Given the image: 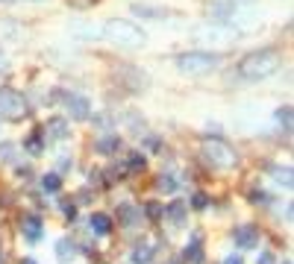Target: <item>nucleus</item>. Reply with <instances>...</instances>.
<instances>
[{
  "label": "nucleus",
  "mask_w": 294,
  "mask_h": 264,
  "mask_svg": "<svg viewBox=\"0 0 294 264\" xmlns=\"http://www.w3.org/2000/svg\"><path fill=\"white\" fill-rule=\"evenodd\" d=\"M6 65V56H3V47H0V67Z\"/></svg>",
  "instance_id": "28"
},
{
  "label": "nucleus",
  "mask_w": 294,
  "mask_h": 264,
  "mask_svg": "<svg viewBox=\"0 0 294 264\" xmlns=\"http://www.w3.org/2000/svg\"><path fill=\"white\" fill-rule=\"evenodd\" d=\"M195 41L197 44H221L227 47L238 38V30L235 24H227V21H203L200 27H195Z\"/></svg>",
  "instance_id": "4"
},
{
  "label": "nucleus",
  "mask_w": 294,
  "mask_h": 264,
  "mask_svg": "<svg viewBox=\"0 0 294 264\" xmlns=\"http://www.w3.org/2000/svg\"><path fill=\"white\" fill-rule=\"evenodd\" d=\"M186 259L192 264H200L203 262V250H200V235L192 238V247H186Z\"/></svg>",
  "instance_id": "14"
},
{
  "label": "nucleus",
  "mask_w": 294,
  "mask_h": 264,
  "mask_svg": "<svg viewBox=\"0 0 294 264\" xmlns=\"http://www.w3.org/2000/svg\"><path fill=\"white\" fill-rule=\"evenodd\" d=\"M100 0H68V6H74V9H92V6H98Z\"/></svg>",
  "instance_id": "22"
},
{
  "label": "nucleus",
  "mask_w": 294,
  "mask_h": 264,
  "mask_svg": "<svg viewBox=\"0 0 294 264\" xmlns=\"http://www.w3.org/2000/svg\"><path fill=\"white\" fill-rule=\"evenodd\" d=\"M132 12L141 15V18H153V21H159V18L168 15L165 9H159V6H147V3H132Z\"/></svg>",
  "instance_id": "10"
},
{
  "label": "nucleus",
  "mask_w": 294,
  "mask_h": 264,
  "mask_svg": "<svg viewBox=\"0 0 294 264\" xmlns=\"http://www.w3.org/2000/svg\"><path fill=\"white\" fill-rule=\"evenodd\" d=\"M283 264H292V262H283Z\"/></svg>",
  "instance_id": "32"
},
{
  "label": "nucleus",
  "mask_w": 294,
  "mask_h": 264,
  "mask_svg": "<svg viewBox=\"0 0 294 264\" xmlns=\"http://www.w3.org/2000/svg\"><path fill=\"white\" fill-rule=\"evenodd\" d=\"M280 67H283V56H280L277 50L265 47V50H253V53L241 56L238 65H235V73H238L244 82H259V79L274 76Z\"/></svg>",
  "instance_id": "1"
},
{
  "label": "nucleus",
  "mask_w": 294,
  "mask_h": 264,
  "mask_svg": "<svg viewBox=\"0 0 294 264\" xmlns=\"http://www.w3.org/2000/svg\"><path fill=\"white\" fill-rule=\"evenodd\" d=\"M224 264H244V259H241V256H227Z\"/></svg>",
  "instance_id": "27"
},
{
  "label": "nucleus",
  "mask_w": 294,
  "mask_h": 264,
  "mask_svg": "<svg viewBox=\"0 0 294 264\" xmlns=\"http://www.w3.org/2000/svg\"><path fill=\"white\" fill-rule=\"evenodd\" d=\"M232 241H235V247L250 250V247L259 244V232L253 229V226H238V229H232Z\"/></svg>",
  "instance_id": "8"
},
{
  "label": "nucleus",
  "mask_w": 294,
  "mask_h": 264,
  "mask_svg": "<svg viewBox=\"0 0 294 264\" xmlns=\"http://www.w3.org/2000/svg\"><path fill=\"white\" fill-rule=\"evenodd\" d=\"M100 35L112 44H121V47H144L147 44V33L135 21H127V18H109L100 27Z\"/></svg>",
  "instance_id": "2"
},
{
  "label": "nucleus",
  "mask_w": 294,
  "mask_h": 264,
  "mask_svg": "<svg viewBox=\"0 0 294 264\" xmlns=\"http://www.w3.org/2000/svg\"><path fill=\"white\" fill-rule=\"evenodd\" d=\"M27 150H30V153H41V141H38V135H33V138L27 141Z\"/></svg>",
  "instance_id": "25"
},
{
  "label": "nucleus",
  "mask_w": 294,
  "mask_h": 264,
  "mask_svg": "<svg viewBox=\"0 0 294 264\" xmlns=\"http://www.w3.org/2000/svg\"><path fill=\"white\" fill-rule=\"evenodd\" d=\"M256 264H274V256L271 253H262L259 259H256Z\"/></svg>",
  "instance_id": "26"
},
{
  "label": "nucleus",
  "mask_w": 294,
  "mask_h": 264,
  "mask_svg": "<svg viewBox=\"0 0 294 264\" xmlns=\"http://www.w3.org/2000/svg\"><path fill=\"white\" fill-rule=\"evenodd\" d=\"M24 232H27V241H38V235H41V217L27 214L24 217Z\"/></svg>",
  "instance_id": "12"
},
{
  "label": "nucleus",
  "mask_w": 294,
  "mask_h": 264,
  "mask_svg": "<svg viewBox=\"0 0 294 264\" xmlns=\"http://www.w3.org/2000/svg\"><path fill=\"white\" fill-rule=\"evenodd\" d=\"M24 264H35V259H24Z\"/></svg>",
  "instance_id": "29"
},
{
  "label": "nucleus",
  "mask_w": 294,
  "mask_h": 264,
  "mask_svg": "<svg viewBox=\"0 0 294 264\" xmlns=\"http://www.w3.org/2000/svg\"><path fill=\"white\" fill-rule=\"evenodd\" d=\"M56 256L68 262V259H74V244H71V238H59L56 241Z\"/></svg>",
  "instance_id": "15"
},
{
  "label": "nucleus",
  "mask_w": 294,
  "mask_h": 264,
  "mask_svg": "<svg viewBox=\"0 0 294 264\" xmlns=\"http://www.w3.org/2000/svg\"><path fill=\"white\" fill-rule=\"evenodd\" d=\"M177 67L189 76H203V73H212L221 67V56L209 53V50H189V53L177 56Z\"/></svg>",
  "instance_id": "3"
},
{
  "label": "nucleus",
  "mask_w": 294,
  "mask_h": 264,
  "mask_svg": "<svg viewBox=\"0 0 294 264\" xmlns=\"http://www.w3.org/2000/svg\"><path fill=\"white\" fill-rule=\"evenodd\" d=\"M59 185H62V179H59L56 173H44V176H41V188H44L47 194H56Z\"/></svg>",
  "instance_id": "17"
},
{
  "label": "nucleus",
  "mask_w": 294,
  "mask_h": 264,
  "mask_svg": "<svg viewBox=\"0 0 294 264\" xmlns=\"http://www.w3.org/2000/svg\"><path fill=\"white\" fill-rule=\"evenodd\" d=\"M30 3H41V0H30Z\"/></svg>",
  "instance_id": "31"
},
{
  "label": "nucleus",
  "mask_w": 294,
  "mask_h": 264,
  "mask_svg": "<svg viewBox=\"0 0 294 264\" xmlns=\"http://www.w3.org/2000/svg\"><path fill=\"white\" fill-rule=\"evenodd\" d=\"M271 173L283 188H292V167H271Z\"/></svg>",
  "instance_id": "16"
},
{
  "label": "nucleus",
  "mask_w": 294,
  "mask_h": 264,
  "mask_svg": "<svg viewBox=\"0 0 294 264\" xmlns=\"http://www.w3.org/2000/svg\"><path fill=\"white\" fill-rule=\"evenodd\" d=\"M65 109L71 118H89L92 115V103H89V97H83V94H65Z\"/></svg>",
  "instance_id": "7"
},
{
  "label": "nucleus",
  "mask_w": 294,
  "mask_h": 264,
  "mask_svg": "<svg viewBox=\"0 0 294 264\" xmlns=\"http://www.w3.org/2000/svg\"><path fill=\"white\" fill-rule=\"evenodd\" d=\"M47 135H53V141H65L68 138V121L65 118H53L47 124Z\"/></svg>",
  "instance_id": "11"
},
{
  "label": "nucleus",
  "mask_w": 294,
  "mask_h": 264,
  "mask_svg": "<svg viewBox=\"0 0 294 264\" xmlns=\"http://www.w3.org/2000/svg\"><path fill=\"white\" fill-rule=\"evenodd\" d=\"M203 156H206L209 162L221 165V167H232L238 162V159H235V150L229 147L227 141H221V138H206V141H203Z\"/></svg>",
  "instance_id": "5"
},
{
  "label": "nucleus",
  "mask_w": 294,
  "mask_h": 264,
  "mask_svg": "<svg viewBox=\"0 0 294 264\" xmlns=\"http://www.w3.org/2000/svg\"><path fill=\"white\" fill-rule=\"evenodd\" d=\"M180 185H177V176H159V191H165V194H174Z\"/></svg>",
  "instance_id": "19"
},
{
  "label": "nucleus",
  "mask_w": 294,
  "mask_h": 264,
  "mask_svg": "<svg viewBox=\"0 0 294 264\" xmlns=\"http://www.w3.org/2000/svg\"><path fill=\"white\" fill-rule=\"evenodd\" d=\"M0 115H6V118H24L27 115L24 94L15 91V88H0Z\"/></svg>",
  "instance_id": "6"
},
{
  "label": "nucleus",
  "mask_w": 294,
  "mask_h": 264,
  "mask_svg": "<svg viewBox=\"0 0 294 264\" xmlns=\"http://www.w3.org/2000/svg\"><path fill=\"white\" fill-rule=\"evenodd\" d=\"M277 121L289 130V127H292V109H289V106H286V109H280V112H277Z\"/></svg>",
  "instance_id": "20"
},
{
  "label": "nucleus",
  "mask_w": 294,
  "mask_h": 264,
  "mask_svg": "<svg viewBox=\"0 0 294 264\" xmlns=\"http://www.w3.org/2000/svg\"><path fill=\"white\" fill-rule=\"evenodd\" d=\"M118 147H121V138H118V135H103L98 144H95V150L103 153V156H106V153H115Z\"/></svg>",
  "instance_id": "13"
},
{
  "label": "nucleus",
  "mask_w": 294,
  "mask_h": 264,
  "mask_svg": "<svg viewBox=\"0 0 294 264\" xmlns=\"http://www.w3.org/2000/svg\"><path fill=\"white\" fill-rule=\"evenodd\" d=\"M89 226L98 232V235H109V232H112V217H109V214H103V211H95V214H92V220H89Z\"/></svg>",
  "instance_id": "9"
},
{
  "label": "nucleus",
  "mask_w": 294,
  "mask_h": 264,
  "mask_svg": "<svg viewBox=\"0 0 294 264\" xmlns=\"http://www.w3.org/2000/svg\"><path fill=\"white\" fill-rule=\"evenodd\" d=\"M147 217H153V220L162 217V205H159V202H150V205H147Z\"/></svg>",
  "instance_id": "24"
},
{
  "label": "nucleus",
  "mask_w": 294,
  "mask_h": 264,
  "mask_svg": "<svg viewBox=\"0 0 294 264\" xmlns=\"http://www.w3.org/2000/svg\"><path fill=\"white\" fill-rule=\"evenodd\" d=\"M165 214H168L171 220H177V223H183V217H186V205H183V202H171V205L165 208Z\"/></svg>",
  "instance_id": "18"
},
{
  "label": "nucleus",
  "mask_w": 294,
  "mask_h": 264,
  "mask_svg": "<svg viewBox=\"0 0 294 264\" xmlns=\"http://www.w3.org/2000/svg\"><path fill=\"white\" fill-rule=\"evenodd\" d=\"M0 3H12V0H0Z\"/></svg>",
  "instance_id": "30"
},
{
  "label": "nucleus",
  "mask_w": 294,
  "mask_h": 264,
  "mask_svg": "<svg viewBox=\"0 0 294 264\" xmlns=\"http://www.w3.org/2000/svg\"><path fill=\"white\" fill-rule=\"evenodd\" d=\"M144 165H147V162H144V156H138V153H132L130 156V170H144Z\"/></svg>",
  "instance_id": "21"
},
{
  "label": "nucleus",
  "mask_w": 294,
  "mask_h": 264,
  "mask_svg": "<svg viewBox=\"0 0 294 264\" xmlns=\"http://www.w3.org/2000/svg\"><path fill=\"white\" fill-rule=\"evenodd\" d=\"M192 205H195L197 211H203V208L209 205V197H206V194H195V197H192Z\"/></svg>",
  "instance_id": "23"
}]
</instances>
